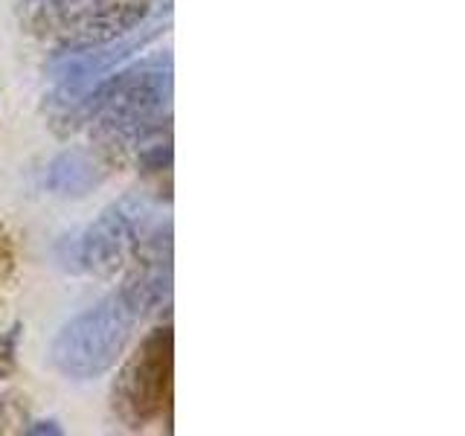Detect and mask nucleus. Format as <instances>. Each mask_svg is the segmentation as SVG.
<instances>
[{"label": "nucleus", "instance_id": "f257e3e1", "mask_svg": "<svg viewBox=\"0 0 465 436\" xmlns=\"http://www.w3.org/2000/svg\"><path fill=\"white\" fill-rule=\"evenodd\" d=\"M172 300V256H145L128 280L99 300L87 312L76 314L55 334L50 358L53 367L73 378L91 382L105 375L131 338V332L152 312Z\"/></svg>", "mask_w": 465, "mask_h": 436}, {"label": "nucleus", "instance_id": "f03ea898", "mask_svg": "<svg viewBox=\"0 0 465 436\" xmlns=\"http://www.w3.org/2000/svg\"><path fill=\"white\" fill-rule=\"evenodd\" d=\"M174 378V334L172 326L152 329L128 355L111 387L114 416L128 431H145L169 419Z\"/></svg>", "mask_w": 465, "mask_h": 436}, {"label": "nucleus", "instance_id": "7ed1b4c3", "mask_svg": "<svg viewBox=\"0 0 465 436\" xmlns=\"http://www.w3.org/2000/svg\"><path fill=\"white\" fill-rule=\"evenodd\" d=\"M163 224L166 222L160 218L157 198L149 193H128L102 210L96 222L79 233L64 256V265L73 271L108 276L128 256H137L145 239Z\"/></svg>", "mask_w": 465, "mask_h": 436}, {"label": "nucleus", "instance_id": "20e7f679", "mask_svg": "<svg viewBox=\"0 0 465 436\" xmlns=\"http://www.w3.org/2000/svg\"><path fill=\"white\" fill-rule=\"evenodd\" d=\"M154 0H21V21L29 33L73 44H99L149 21Z\"/></svg>", "mask_w": 465, "mask_h": 436}, {"label": "nucleus", "instance_id": "39448f33", "mask_svg": "<svg viewBox=\"0 0 465 436\" xmlns=\"http://www.w3.org/2000/svg\"><path fill=\"white\" fill-rule=\"evenodd\" d=\"M163 33V15L157 18L143 21L134 33L120 35L114 41H99V44H73V47L62 50L58 55L50 58L47 73L55 79L53 91V105L62 108L70 105L79 94H84L87 87L96 84L102 76H108L116 64L128 62L131 55H137L149 44Z\"/></svg>", "mask_w": 465, "mask_h": 436}, {"label": "nucleus", "instance_id": "423d86ee", "mask_svg": "<svg viewBox=\"0 0 465 436\" xmlns=\"http://www.w3.org/2000/svg\"><path fill=\"white\" fill-rule=\"evenodd\" d=\"M116 164L99 149V145H76L58 154L47 166L44 174V186L58 198H84L91 195L96 186L105 183Z\"/></svg>", "mask_w": 465, "mask_h": 436}, {"label": "nucleus", "instance_id": "0eeeda50", "mask_svg": "<svg viewBox=\"0 0 465 436\" xmlns=\"http://www.w3.org/2000/svg\"><path fill=\"white\" fill-rule=\"evenodd\" d=\"M29 404L24 392H6L0 396V433H26Z\"/></svg>", "mask_w": 465, "mask_h": 436}, {"label": "nucleus", "instance_id": "6e6552de", "mask_svg": "<svg viewBox=\"0 0 465 436\" xmlns=\"http://www.w3.org/2000/svg\"><path fill=\"white\" fill-rule=\"evenodd\" d=\"M18 370V329L0 334V378H12Z\"/></svg>", "mask_w": 465, "mask_h": 436}, {"label": "nucleus", "instance_id": "1a4fd4ad", "mask_svg": "<svg viewBox=\"0 0 465 436\" xmlns=\"http://www.w3.org/2000/svg\"><path fill=\"white\" fill-rule=\"evenodd\" d=\"M15 268H18V253H15V242L9 236V230L0 224V285H6L12 280Z\"/></svg>", "mask_w": 465, "mask_h": 436}, {"label": "nucleus", "instance_id": "9d476101", "mask_svg": "<svg viewBox=\"0 0 465 436\" xmlns=\"http://www.w3.org/2000/svg\"><path fill=\"white\" fill-rule=\"evenodd\" d=\"M26 433H33V436L53 433V436H58V433H62V428H58L55 421H38V425H29V428H26Z\"/></svg>", "mask_w": 465, "mask_h": 436}]
</instances>
